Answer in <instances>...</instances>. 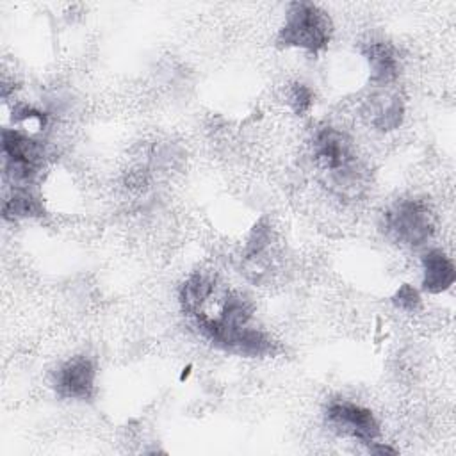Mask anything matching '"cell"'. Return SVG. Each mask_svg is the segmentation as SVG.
I'll list each match as a JSON object with an SVG mask.
<instances>
[{"label":"cell","mask_w":456,"mask_h":456,"mask_svg":"<svg viewBox=\"0 0 456 456\" xmlns=\"http://www.w3.org/2000/svg\"><path fill=\"white\" fill-rule=\"evenodd\" d=\"M178 301L187 321L216 347L251 358L274 353V340L256 324L249 299L217 274L192 273Z\"/></svg>","instance_id":"1"},{"label":"cell","mask_w":456,"mask_h":456,"mask_svg":"<svg viewBox=\"0 0 456 456\" xmlns=\"http://www.w3.org/2000/svg\"><path fill=\"white\" fill-rule=\"evenodd\" d=\"M312 157L324 176V183L340 198H356L365 187V167L362 166L354 141L337 126H319L310 141Z\"/></svg>","instance_id":"2"},{"label":"cell","mask_w":456,"mask_h":456,"mask_svg":"<svg viewBox=\"0 0 456 456\" xmlns=\"http://www.w3.org/2000/svg\"><path fill=\"white\" fill-rule=\"evenodd\" d=\"M331 34L333 23L322 7L314 2H292L285 11L276 41L285 48L319 53L330 45Z\"/></svg>","instance_id":"3"},{"label":"cell","mask_w":456,"mask_h":456,"mask_svg":"<svg viewBox=\"0 0 456 456\" xmlns=\"http://www.w3.org/2000/svg\"><path fill=\"white\" fill-rule=\"evenodd\" d=\"M383 230L399 246L420 248L435 233V216L422 200L403 198L385 210Z\"/></svg>","instance_id":"4"},{"label":"cell","mask_w":456,"mask_h":456,"mask_svg":"<svg viewBox=\"0 0 456 456\" xmlns=\"http://www.w3.org/2000/svg\"><path fill=\"white\" fill-rule=\"evenodd\" d=\"M45 146L36 135L18 128H2L4 173L12 185L27 187L36 180L45 164Z\"/></svg>","instance_id":"5"},{"label":"cell","mask_w":456,"mask_h":456,"mask_svg":"<svg viewBox=\"0 0 456 456\" xmlns=\"http://www.w3.org/2000/svg\"><path fill=\"white\" fill-rule=\"evenodd\" d=\"M324 419L330 429L337 435L358 440L360 444H370L379 438V422L374 413L349 399H333L324 410Z\"/></svg>","instance_id":"6"},{"label":"cell","mask_w":456,"mask_h":456,"mask_svg":"<svg viewBox=\"0 0 456 456\" xmlns=\"http://www.w3.org/2000/svg\"><path fill=\"white\" fill-rule=\"evenodd\" d=\"M52 385L62 399L89 401L96 392V365L86 354L71 356L55 369Z\"/></svg>","instance_id":"7"},{"label":"cell","mask_w":456,"mask_h":456,"mask_svg":"<svg viewBox=\"0 0 456 456\" xmlns=\"http://www.w3.org/2000/svg\"><path fill=\"white\" fill-rule=\"evenodd\" d=\"M362 55L367 62L370 82L378 87H387L399 77V53L392 43L370 41L362 48Z\"/></svg>","instance_id":"8"},{"label":"cell","mask_w":456,"mask_h":456,"mask_svg":"<svg viewBox=\"0 0 456 456\" xmlns=\"http://www.w3.org/2000/svg\"><path fill=\"white\" fill-rule=\"evenodd\" d=\"M422 289L428 294H440L452 287L456 280V271L451 256L445 251L433 248L422 255Z\"/></svg>","instance_id":"9"},{"label":"cell","mask_w":456,"mask_h":456,"mask_svg":"<svg viewBox=\"0 0 456 456\" xmlns=\"http://www.w3.org/2000/svg\"><path fill=\"white\" fill-rule=\"evenodd\" d=\"M404 116V107L403 100L397 94L390 93H379L370 98L369 107H367V118L369 123L381 132H390L399 128L403 123Z\"/></svg>","instance_id":"10"},{"label":"cell","mask_w":456,"mask_h":456,"mask_svg":"<svg viewBox=\"0 0 456 456\" xmlns=\"http://www.w3.org/2000/svg\"><path fill=\"white\" fill-rule=\"evenodd\" d=\"M43 207L39 200L28 191V187H18L12 185L11 192L5 194L4 205H2V214L4 219H25V217H34L41 216Z\"/></svg>","instance_id":"11"},{"label":"cell","mask_w":456,"mask_h":456,"mask_svg":"<svg viewBox=\"0 0 456 456\" xmlns=\"http://www.w3.org/2000/svg\"><path fill=\"white\" fill-rule=\"evenodd\" d=\"M289 105L299 116L308 114L314 107V91L306 84H301V82L294 84L289 89Z\"/></svg>","instance_id":"12"},{"label":"cell","mask_w":456,"mask_h":456,"mask_svg":"<svg viewBox=\"0 0 456 456\" xmlns=\"http://www.w3.org/2000/svg\"><path fill=\"white\" fill-rule=\"evenodd\" d=\"M394 303H395V306L401 308V310L413 312V310H417V306L420 305V296H419V292H417L413 287L403 285V287L395 292Z\"/></svg>","instance_id":"13"},{"label":"cell","mask_w":456,"mask_h":456,"mask_svg":"<svg viewBox=\"0 0 456 456\" xmlns=\"http://www.w3.org/2000/svg\"><path fill=\"white\" fill-rule=\"evenodd\" d=\"M369 452H374V454H395V449L381 444V442H370L369 444Z\"/></svg>","instance_id":"14"}]
</instances>
